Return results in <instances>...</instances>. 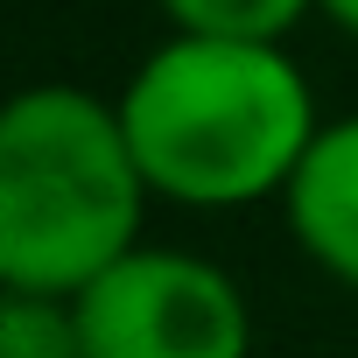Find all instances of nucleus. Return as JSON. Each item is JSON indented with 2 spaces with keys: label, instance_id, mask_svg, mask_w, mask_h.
<instances>
[{
  "label": "nucleus",
  "instance_id": "nucleus-1",
  "mask_svg": "<svg viewBox=\"0 0 358 358\" xmlns=\"http://www.w3.org/2000/svg\"><path fill=\"white\" fill-rule=\"evenodd\" d=\"M120 120L155 204L176 211H246L281 197L323 127L288 43L190 29H169L127 71Z\"/></svg>",
  "mask_w": 358,
  "mask_h": 358
},
{
  "label": "nucleus",
  "instance_id": "nucleus-2",
  "mask_svg": "<svg viewBox=\"0 0 358 358\" xmlns=\"http://www.w3.org/2000/svg\"><path fill=\"white\" fill-rule=\"evenodd\" d=\"M148 176L120 99L85 85H22L0 113V288L78 295L141 246Z\"/></svg>",
  "mask_w": 358,
  "mask_h": 358
},
{
  "label": "nucleus",
  "instance_id": "nucleus-3",
  "mask_svg": "<svg viewBox=\"0 0 358 358\" xmlns=\"http://www.w3.org/2000/svg\"><path fill=\"white\" fill-rule=\"evenodd\" d=\"M85 358H253L246 288L183 246H134L71 295Z\"/></svg>",
  "mask_w": 358,
  "mask_h": 358
},
{
  "label": "nucleus",
  "instance_id": "nucleus-4",
  "mask_svg": "<svg viewBox=\"0 0 358 358\" xmlns=\"http://www.w3.org/2000/svg\"><path fill=\"white\" fill-rule=\"evenodd\" d=\"M295 246L344 288H358V113H337L316 127L302 169L281 190Z\"/></svg>",
  "mask_w": 358,
  "mask_h": 358
},
{
  "label": "nucleus",
  "instance_id": "nucleus-5",
  "mask_svg": "<svg viewBox=\"0 0 358 358\" xmlns=\"http://www.w3.org/2000/svg\"><path fill=\"white\" fill-rule=\"evenodd\" d=\"M169 29L190 36H260V43H288V29L302 15H316V0H155Z\"/></svg>",
  "mask_w": 358,
  "mask_h": 358
},
{
  "label": "nucleus",
  "instance_id": "nucleus-6",
  "mask_svg": "<svg viewBox=\"0 0 358 358\" xmlns=\"http://www.w3.org/2000/svg\"><path fill=\"white\" fill-rule=\"evenodd\" d=\"M0 358H85L71 295H0Z\"/></svg>",
  "mask_w": 358,
  "mask_h": 358
},
{
  "label": "nucleus",
  "instance_id": "nucleus-7",
  "mask_svg": "<svg viewBox=\"0 0 358 358\" xmlns=\"http://www.w3.org/2000/svg\"><path fill=\"white\" fill-rule=\"evenodd\" d=\"M316 15H323V22H337V29L358 43V0H316Z\"/></svg>",
  "mask_w": 358,
  "mask_h": 358
}]
</instances>
